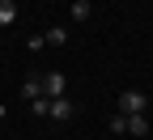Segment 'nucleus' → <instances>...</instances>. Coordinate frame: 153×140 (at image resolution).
I'll return each mask as SVG.
<instances>
[{"label": "nucleus", "mask_w": 153, "mask_h": 140, "mask_svg": "<svg viewBox=\"0 0 153 140\" xmlns=\"http://www.w3.org/2000/svg\"><path fill=\"white\" fill-rule=\"evenodd\" d=\"M17 21V4L13 0H0V26H13Z\"/></svg>", "instance_id": "obj_7"}, {"label": "nucleus", "mask_w": 153, "mask_h": 140, "mask_svg": "<svg viewBox=\"0 0 153 140\" xmlns=\"http://www.w3.org/2000/svg\"><path fill=\"white\" fill-rule=\"evenodd\" d=\"M0 119H4V106H0Z\"/></svg>", "instance_id": "obj_11"}, {"label": "nucleus", "mask_w": 153, "mask_h": 140, "mask_svg": "<svg viewBox=\"0 0 153 140\" xmlns=\"http://www.w3.org/2000/svg\"><path fill=\"white\" fill-rule=\"evenodd\" d=\"M123 132H128V115L115 110V115H111V136H123Z\"/></svg>", "instance_id": "obj_10"}, {"label": "nucleus", "mask_w": 153, "mask_h": 140, "mask_svg": "<svg viewBox=\"0 0 153 140\" xmlns=\"http://www.w3.org/2000/svg\"><path fill=\"white\" fill-rule=\"evenodd\" d=\"M47 110H51V98H34V102H30V115L34 119H47Z\"/></svg>", "instance_id": "obj_9"}, {"label": "nucleus", "mask_w": 153, "mask_h": 140, "mask_svg": "<svg viewBox=\"0 0 153 140\" xmlns=\"http://www.w3.org/2000/svg\"><path fill=\"white\" fill-rule=\"evenodd\" d=\"M22 98H26V102H34V98H43V76H38V72H30L26 81H22Z\"/></svg>", "instance_id": "obj_4"}, {"label": "nucleus", "mask_w": 153, "mask_h": 140, "mask_svg": "<svg viewBox=\"0 0 153 140\" xmlns=\"http://www.w3.org/2000/svg\"><path fill=\"white\" fill-rule=\"evenodd\" d=\"M72 115H76L72 98H51V110H47V119H55V123H68Z\"/></svg>", "instance_id": "obj_3"}, {"label": "nucleus", "mask_w": 153, "mask_h": 140, "mask_svg": "<svg viewBox=\"0 0 153 140\" xmlns=\"http://www.w3.org/2000/svg\"><path fill=\"white\" fill-rule=\"evenodd\" d=\"M128 136H149V119L145 115H128Z\"/></svg>", "instance_id": "obj_5"}, {"label": "nucleus", "mask_w": 153, "mask_h": 140, "mask_svg": "<svg viewBox=\"0 0 153 140\" xmlns=\"http://www.w3.org/2000/svg\"><path fill=\"white\" fill-rule=\"evenodd\" d=\"M38 76H43V98H64V89H68L64 72H38Z\"/></svg>", "instance_id": "obj_2"}, {"label": "nucleus", "mask_w": 153, "mask_h": 140, "mask_svg": "<svg viewBox=\"0 0 153 140\" xmlns=\"http://www.w3.org/2000/svg\"><path fill=\"white\" fill-rule=\"evenodd\" d=\"M89 13H94L89 0H76V4H72V21H89Z\"/></svg>", "instance_id": "obj_8"}, {"label": "nucleus", "mask_w": 153, "mask_h": 140, "mask_svg": "<svg viewBox=\"0 0 153 140\" xmlns=\"http://www.w3.org/2000/svg\"><path fill=\"white\" fill-rule=\"evenodd\" d=\"M43 38H47V47H64V43H68V30H64V26H51Z\"/></svg>", "instance_id": "obj_6"}, {"label": "nucleus", "mask_w": 153, "mask_h": 140, "mask_svg": "<svg viewBox=\"0 0 153 140\" xmlns=\"http://www.w3.org/2000/svg\"><path fill=\"white\" fill-rule=\"evenodd\" d=\"M115 106H119V115H145L149 98H145L140 89H123V93H119V102H115Z\"/></svg>", "instance_id": "obj_1"}]
</instances>
